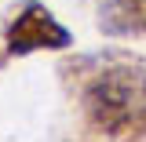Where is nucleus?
I'll list each match as a JSON object with an SVG mask.
<instances>
[{
  "mask_svg": "<svg viewBox=\"0 0 146 142\" xmlns=\"http://www.w3.org/2000/svg\"><path fill=\"white\" fill-rule=\"evenodd\" d=\"M70 48H73L70 26H62L58 15L40 0H22L4 26L7 58H26L36 51H70Z\"/></svg>",
  "mask_w": 146,
  "mask_h": 142,
  "instance_id": "nucleus-2",
  "label": "nucleus"
},
{
  "mask_svg": "<svg viewBox=\"0 0 146 142\" xmlns=\"http://www.w3.org/2000/svg\"><path fill=\"white\" fill-rule=\"evenodd\" d=\"M95 26L110 40H146V0H99Z\"/></svg>",
  "mask_w": 146,
  "mask_h": 142,
  "instance_id": "nucleus-3",
  "label": "nucleus"
},
{
  "mask_svg": "<svg viewBox=\"0 0 146 142\" xmlns=\"http://www.w3.org/2000/svg\"><path fill=\"white\" fill-rule=\"evenodd\" d=\"M58 84L66 91L80 131L88 139L139 142L146 139V62L128 48L66 55L58 66Z\"/></svg>",
  "mask_w": 146,
  "mask_h": 142,
  "instance_id": "nucleus-1",
  "label": "nucleus"
}]
</instances>
